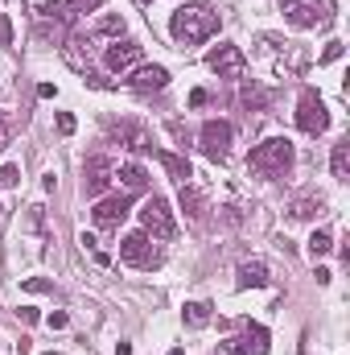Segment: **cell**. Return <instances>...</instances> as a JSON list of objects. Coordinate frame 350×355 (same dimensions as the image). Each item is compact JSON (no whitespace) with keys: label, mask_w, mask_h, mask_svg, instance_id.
Wrapping results in <instances>:
<instances>
[{"label":"cell","mask_w":350,"mask_h":355,"mask_svg":"<svg viewBox=\"0 0 350 355\" xmlns=\"http://www.w3.org/2000/svg\"><path fill=\"white\" fill-rule=\"evenodd\" d=\"M181 318H185V327H206V322H210V306H206V302H190V306L181 310Z\"/></svg>","instance_id":"cell-22"},{"label":"cell","mask_w":350,"mask_h":355,"mask_svg":"<svg viewBox=\"0 0 350 355\" xmlns=\"http://www.w3.org/2000/svg\"><path fill=\"white\" fill-rule=\"evenodd\" d=\"M140 4H153V0H140Z\"/></svg>","instance_id":"cell-34"},{"label":"cell","mask_w":350,"mask_h":355,"mask_svg":"<svg viewBox=\"0 0 350 355\" xmlns=\"http://www.w3.org/2000/svg\"><path fill=\"white\" fill-rule=\"evenodd\" d=\"M297 128H301L305 137H322V132L330 128V112H326L322 95L313 87H305L301 99H297Z\"/></svg>","instance_id":"cell-4"},{"label":"cell","mask_w":350,"mask_h":355,"mask_svg":"<svg viewBox=\"0 0 350 355\" xmlns=\"http://www.w3.org/2000/svg\"><path fill=\"white\" fill-rule=\"evenodd\" d=\"M169 83V71L165 67H136L132 75H128V87L140 91V95H149V91H161Z\"/></svg>","instance_id":"cell-14"},{"label":"cell","mask_w":350,"mask_h":355,"mask_svg":"<svg viewBox=\"0 0 350 355\" xmlns=\"http://www.w3.org/2000/svg\"><path fill=\"white\" fill-rule=\"evenodd\" d=\"M248 166L264 178H284L293 170V145H288L284 137H268V141H260V145L248 153Z\"/></svg>","instance_id":"cell-2"},{"label":"cell","mask_w":350,"mask_h":355,"mask_svg":"<svg viewBox=\"0 0 350 355\" xmlns=\"http://www.w3.org/2000/svg\"><path fill=\"white\" fill-rule=\"evenodd\" d=\"M239 289H264L268 285V265L260 261H248V265H239V281H235Z\"/></svg>","instance_id":"cell-16"},{"label":"cell","mask_w":350,"mask_h":355,"mask_svg":"<svg viewBox=\"0 0 350 355\" xmlns=\"http://www.w3.org/2000/svg\"><path fill=\"white\" fill-rule=\"evenodd\" d=\"M284 17L297 29H326L334 21V4L330 0H284Z\"/></svg>","instance_id":"cell-3"},{"label":"cell","mask_w":350,"mask_h":355,"mask_svg":"<svg viewBox=\"0 0 350 355\" xmlns=\"http://www.w3.org/2000/svg\"><path fill=\"white\" fill-rule=\"evenodd\" d=\"M120 261L132 265V268H157L161 265V257H157L149 232H132V236H124V240H120Z\"/></svg>","instance_id":"cell-6"},{"label":"cell","mask_w":350,"mask_h":355,"mask_svg":"<svg viewBox=\"0 0 350 355\" xmlns=\"http://www.w3.org/2000/svg\"><path fill=\"white\" fill-rule=\"evenodd\" d=\"M206 67H210L219 79H239V75H243V54H239V46H219V50H210Z\"/></svg>","instance_id":"cell-12"},{"label":"cell","mask_w":350,"mask_h":355,"mask_svg":"<svg viewBox=\"0 0 350 355\" xmlns=\"http://www.w3.org/2000/svg\"><path fill=\"white\" fill-rule=\"evenodd\" d=\"M169 33L181 46H198L210 33H219V12L210 4H181L174 12V21H169Z\"/></svg>","instance_id":"cell-1"},{"label":"cell","mask_w":350,"mask_h":355,"mask_svg":"<svg viewBox=\"0 0 350 355\" xmlns=\"http://www.w3.org/2000/svg\"><path fill=\"white\" fill-rule=\"evenodd\" d=\"M140 54H145V46L140 42H111L107 46V54H103V62L111 67V71H136L140 67Z\"/></svg>","instance_id":"cell-11"},{"label":"cell","mask_w":350,"mask_h":355,"mask_svg":"<svg viewBox=\"0 0 350 355\" xmlns=\"http://www.w3.org/2000/svg\"><path fill=\"white\" fill-rule=\"evenodd\" d=\"M223 352H231V355H268V352H272V339H268V331H264V327L243 322V331H239V335H231V339L223 343Z\"/></svg>","instance_id":"cell-8"},{"label":"cell","mask_w":350,"mask_h":355,"mask_svg":"<svg viewBox=\"0 0 350 355\" xmlns=\"http://www.w3.org/2000/svg\"><path fill=\"white\" fill-rule=\"evenodd\" d=\"M46 322H50V327H54V331H62V327H66V314H62V310H58V314H50V318H46Z\"/></svg>","instance_id":"cell-31"},{"label":"cell","mask_w":350,"mask_h":355,"mask_svg":"<svg viewBox=\"0 0 350 355\" xmlns=\"http://www.w3.org/2000/svg\"><path fill=\"white\" fill-rule=\"evenodd\" d=\"M111 174H116V166H111V157H91L87 166H83V194L87 198H99L103 190H107V182H111Z\"/></svg>","instance_id":"cell-10"},{"label":"cell","mask_w":350,"mask_h":355,"mask_svg":"<svg viewBox=\"0 0 350 355\" xmlns=\"http://www.w3.org/2000/svg\"><path fill=\"white\" fill-rule=\"evenodd\" d=\"M342 58V42H330L326 50H322V62H338Z\"/></svg>","instance_id":"cell-28"},{"label":"cell","mask_w":350,"mask_h":355,"mask_svg":"<svg viewBox=\"0 0 350 355\" xmlns=\"http://www.w3.org/2000/svg\"><path fill=\"white\" fill-rule=\"evenodd\" d=\"M177 202H181V211H185L194 223H206V198H202V194H198L190 182L181 186V198H177Z\"/></svg>","instance_id":"cell-15"},{"label":"cell","mask_w":350,"mask_h":355,"mask_svg":"<svg viewBox=\"0 0 350 355\" xmlns=\"http://www.w3.org/2000/svg\"><path fill=\"white\" fill-rule=\"evenodd\" d=\"M330 248H334V236H330V232H313V240H309V257L322 261V257H330Z\"/></svg>","instance_id":"cell-24"},{"label":"cell","mask_w":350,"mask_h":355,"mask_svg":"<svg viewBox=\"0 0 350 355\" xmlns=\"http://www.w3.org/2000/svg\"><path fill=\"white\" fill-rule=\"evenodd\" d=\"M21 182V170L17 166H0V186H17Z\"/></svg>","instance_id":"cell-26"},{"label":"cell","mask_w":350,"mask_h":355,"mask_svg":"<svg viewBox=\"0 0 350 355\" xmlns=\"http://www.w3.org/2000/svg\"><path fill=\"white\" fill-rule=\"evenodd\" d=\"M231 137H235V128H231L227 120H206L202 132H198V149H202L210 162H223V157L231 153Z\"/></svg>","instance_id":"cell-5"},{"label":"cell","mask_w":350,"mask_h":355,"mask_svg":"<svg viewBox=\"0 0 350 355\" xmlns=\"http://www.w3.org/2000/svg\"><path fill=\"white\" fill-rule=\"evenodd\" d=\"M99 4H103V0H62V8H66L71 17H75V12H95Z\"/></svg>","instance_id":"cell-25"},{"label":"cell","mask_w":350,"mask_h":355,"mask_svg":"<svg viewBox=\"0 0 350 355\" xmlns=\"http://www.w3.org/2000/svg\"><path fill=\"white\" fill-rule=\"evenodd\" d=\"M4 145H8V120L0 116V149H4Z\"/></svg>","instance_id":"cell-32"},{"label":"cell","mask_w":350,"mask_h":355,"mask_svg":"<svg viewBox=\"0 0 350 355\" xmlns=\"http://www.w3.org/2000/svg\"><path fill=\"white\" fill-rule=\"evenodd\" d=\"M317 215H326V198L322 194H301L293 202V219H317Z\"/></svg>","instance_id":"cell-17"},{"label":"cell","mask_w":350,"mask_h":355,"mask_svg":"<svg viewBox=\"0 0 350 355\" xmlns=\"http://www.w3.org/2000/svg\"><path fill=\"white\" fill-rule=\"evenodd\" d=\"M4 46H12V21L0 12V50H4Z\"/></svg>","instance_id":"cell-27"},{"label":"cell","mask_w":350,"mask_h":355,"mask_svg":"<svg viewBox=\"0 0 350 355\" xmlns=\"http://www.w3.org/2000/svg\"><path fill=\"white\" fill-rule=\"evenodd\" d=\"M243 107H252V112H264V107H268V91L256 87V83H243Z\"/></svg>","instance_id":"cell-23"},{"label":"cell","mask_w":350,"mask_h":355,"mask_svg":"<svg viewBox=\"0 0 350 355\" xmlns=\"http://www.w3.org/2000/svg\"><path fill=\"white\" fill-rule=\"evenodd\" d=\"M111 137H116L124 149H136V153H149V149H153L149 132H145L136 120H120V124H111Z\"/></svg>","instance_id":"cell-13"},{"label":"cell","mask_w":350,"mask_h":355,"mask_svg":"<svg viewBox=\"0 0 350 355\" xmlns=\"http://www.w3.org/2000/svg\"><path fill=\"white\" fill-rule=\"evenodd\" d=\"M58 132H62V137H71V132H75V116H71V112H62V116H58Z\"/></svg>","instance_id":"cell-30"},{"label":"cell","mask_w":350,"mask_h":355,"mask_svg":"<svg viewBox=\"0 0 350 355\" xmlns=\"http://www.w3.org/2000/svg\"><path fill=\"white\" fill-rule=\"evenodd\" d=\"M46 355H58V352H46Z\"/></svg>","instance_id":"cell-35"},{"label":"cell","mask_w":350,"mask_h":355,"mask_svg":"<svg viewBox=\"0 0 350 355\" xmlns=\"http://www.w3.org/2000/svg\"><path fill=\"white\" fill-rule=\"evenodd\" d=\"M25 289H29V293H50L54 285H50V281H42V277H29V281H25Z\"/></svg>","instance_id":"cell-29"},{"label":"cell","mask_w":350,"mask_h":355,"mask_svg":"<svg viewBox=\"0 0 350 355\" xmlns=\"http://www.w3.org/2000/svg\"><path fill=\"white\" fill-rule=\"evenodd\" d=\"M128 207H132L128 194H111V198H103V202L95 207V227H99V232H116V227L128 219Z\"/></svg>","instance_id":"cell-9"},{"label":"cell","mask_w":350,"mask_h":355,"mask_svg":"<svg viewBox=\"0 0 350 355\" xmlns=\"http://www.w3.org/2000/svg\"><path fill=\"white\" fill-rule=\"evenodd\" d=\"M330 170H334V178H338V182H347V178H350V141H338V145H334Z\"/></svg>","instance_id":"cell-20"},{"label":"cell","mask_w":350,"mask_h":355,"mask_svg":"<svg viewBox=\"0 0 350 355\" xmlns=\"http://www.w3.org/2000/svg\"><path fill=\"white\" fill-rule=\"evenodd\" d=\"M140 223H145V232H149V236H157V240H169V236L177 232L174 211H169V202H165L161 194H153V198L140 207Z\"/></svg>","instance_id":"cell-7"},{"label":"cell","mask_w":350,"mask_h":355,"mask_svg":"<svg viewBox=\"0 0 350 355\" xmlns=\"http://www.w3.org/2000/svg\"><path fill=\"white\" fill-rule=\"evenodd\" d=\"M116 178L124 182V190H128V194H136V190H145V186H149V174H145V166H136V162L120 166V170H116Z\"/></svg>","instance_id":"cell-18"},{"label":"cell","mask_w":350,"mask_h":355,"mask_svg":"<svg viewBox=\"0 0 350 355\" xmlns=\"http://www.w3.org/2000/svg\"><path fill=\"white\" fill-rule=\"evenodd\" d=\"M116 355H132V347L128 343H116Z\"/></svg>","instance_id":"cell-33"},{"label":"cell","mask_w":350,"mask_h":355,"mask_svg":"<svg viewBox=\"0 0 350 355\" xmlns=\"http://www.w3.org/2000/svg\"><path fill=\"white\" fill-rule=\"evenodd\" d=\"M120 33H124V17H120V12H107V17L95 25V37H116V42H120Z\"/></svg>","instance_id":"cell-21"},{"label":"cell","mask_w":350,"mask_h":355,"mask_svg":"<svg viewBox=\"0 0 350 355\" xmlns=\"http://www.w3.org/2000/svg\"><path fill=\"white\" fill-rule=\"evenodd\" d=\"M149 153H153V157H157V162L169 170V178H177V182L185 186V178H190V162H185V157H177V153H165V149H149Z\"/></svg>","instance_id":"cell-19"}]
</instances>
